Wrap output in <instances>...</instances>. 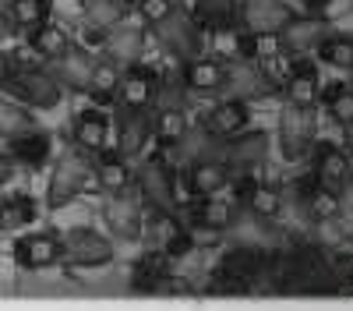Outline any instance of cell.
I'll list each match as a JSON object with an SVG mask.
<instances>
[{"instance_id": "obj_1", "label": "cell", "mask_w": 353, "mask_h": 311, "mask_svg": "<svg viewBox=\"0 0 353 311\" xmlns=\"http://www.w3.org/2000/svg\"><path fill=\"white\" fill-rule=\"evenodd\" d=\"M265 251L261 244H237L223 251V259L212 272V283H209V294H219V297H244L254 290V279L265 276Z\"/></svg>"}, {"instance_id": "obj_2", "label": "cell", "mask_w": 353, "mask_h": 311, "mask_svg": "<svg viewBox=\"0 0 353 311\" xmlns=\"http://www.w3.org/2000/svg\"><path fill=\"white\" fill-rule=\"evenodd\" d=\"M88 184H96L92 181V159H88V152H81L74 146V149H68L61 159H57L53 174H50V188H46L50 209H64V205L78 202Z\"/></svg>"}, {"instance_id": "obj_3", "label": "cell", "mask_w": 353, "mask_h": 311, "mask_svg": "<svg viewBox=\"0 0 353 311\" xmlns=\"http://www.w3.org/2000/svg\"><path fill=\"white\" fill-rule=\"evenodd\" d=\"M152 32H156V39H159V46L173 57V61H191V57H201V50H205V28L176 4L163 21H156L152 25Z\"/></svg>"}, {"instance_id": "obj_4", "label": "cell", "mask_w": 353, "mask_h": 311, "mask_svg": "<svg viewBox=\"0 0 353 311\" xmlns=\"http://www.w3.org/2000/svg\"><path fill=\"white\" fill-rule=\"evenodd\" d=\"M134 188L141 194L145 209L152 212H176L181 205V194H176V177H173V166L166 163V156H149L138 174H134Z\"/></svg>"}, {"instance_id": "obj_5", "label": "cell", "mask_w": 353, "mask_h": 311, "mask_svg": "<svg viewBox=\"0 0 353 311\" xmlns=\"http://www.w3.org/2000/svg\"><path fill=\"white\" fill-rule=\"evenodd\" d=\"M4 89L32 110H53L64 99V85L53 78V71H39V68H14Z\"/></svg>"}, {"instance_id": "obj_6", "label": "cell", "mask_w": 353, "mask_h": 311, "mask_svg": "<svg viewBox=\"0 0 353 311\" xmlns=\"http://www.w3.org/2000/svg\"><path fill=\"white\" fill-rule=\"evenodd\" d=\"M61 262L68 265H106L113 262V241L99 230H92V226H74V230H68L61 237Z\"/></svg>"}, {"instance_id": "obj_7", "label": "cell", "mask_w": 353, "mask_h": 311, "mask_svg": "<svg viewBox=\"0 0 353 311\" xmlns=\"http://www.w3.org/2000/svg\"><path fill=\"white\" fill-rule=\"evenodd\" d=\"M248 209L237 202V198L226 194H212V198H194V205L188 212V226H198V230H212V234H230L244 223Z\"/></svg>"}, {"instance_id": "obj_8", "label": "cell", "mask_w": 353, "mask_h": 311, "mask_svg": "<svg viewBox=\"0 0 353 311\" xmlns=\"http://www.w3.org/2000/svg\"><path fill=\"white\" fill-rule=\"evenodd\" d=\"M314 106L286 103L279 117V152L286 159H304L314 146Z\"/></svg>"}, {"instance_id": "obj_9", "label": "cell", "mask_w": 353, "mask_h": 311, "mask_svg": "<svg viewBox=\"0 0 353 311\" xmlns=\"http://www.w3.org/2000/svg\"><path fill=\"white\" fill-rule=\"evenodd\" d=\"M311 177H314L318 188H325L329 194L343 198L346 188H350V177H353V156L343 152L339 146H332V141H318Z\"/></svg>"}, {"instance_id": "obj_10", "label": "cell", "mask_w": 353, "mask_h": 311, "mask_svg": "<svg viewBox=\"0 0 353 311\" xmlns=\"http://www.w3.org/2000/svg\"><path fill=\"white\" fill-rule=\"evenodd\" d=\"M265 156H269V131H237V134H230L223 138V149H219V159L230 166V170H237V174H251L254 166L265 163Z\"/></svg>"}, {"instance_id": "obj_11", "label": "cell", "mask_w": 353, "mask_h": 311, "mask_svg": "<svg viewBox=\"0 0 353 311\" xmlns=\"http://www.w3.org/2000/svg\"><path fill=\"white\" fill-rule=\"evenodd\" d=\"M159 96V74L149 64H131L121 71V85H117V106L121 110H149Z\"/></svg>"}, {"instance_id": "obj_12", "label": "cell", "mask_w": 353, "mask_h": 311, "mask_svg": "<svg viewBox=\"0 0 353 311\" xmlns=\"http://www.w3.org/2000/svg\"><path fill=\"white\" fill-rule=\"evenodd\" d=\"M230 177H233V170L219 156L188 159V191H191V198H212V194L230 191Z\"/></svg>"}, {"instance_id": "obj_13", "label": "cell", "mask_w": 353, "mask_h": 311, "mask_svg": "<svg viewBox=\"0 0 353 311\" xmlns=\"http://www.w3.org/2000/svg\"><path fill=\"white\" fill-rule=\"evenodd\" d=\"M152 241H156V251H163L170 262L188 259V254L194 251L191 226L176 212H152Z\"/></svg>"}, {"instance_id": "obj_14", "label": "cell", "mask_w": 353, "mask_h": 311, "mask_svg": "<svg viewBox=\"0 0 353 311\" xmlns=\"http://www.w3.org/2000/svg\"><path fill=\"white\" fill-rule=\"evenodd\" d=\"M226 81V64L216 57H191L181 64V89L188 96H219Z\"/></svg>"}, {"instance_id": "obj_15", "label": "cell", "mask_w": 353, "mask_h": 311, "mask_svg": "<svg viewBox=\"0 0 353 311\" xmlns=\"http://www.w3.org/2000/svg\"><path fill=\"white\" fill-rule=\"evenodd\" d=\"M110 117L99 110V106H88V110H78L74 113V121H71V138H74V146L88 156H99L113 146V138H110Z\"/></svg>"}, {"instance_id": "obj_16", "label": "cell", "mask_w": 353, "mask_h": 311, "mask_svg": "<svg viewBox=\"0 0 353 311\" xmlns=\"http://www.w3.org/2000/svg\"><path fill=\"white\" fill-rule=\"evenodd\" d=\"M248 124H251V110H248V103H244V99H233V96L216 99L209 110H205V121H201L205 134L216 138V141H223V138H230V134L244 131Z\"/></svg>"}, {"instance_id": "obj_17", "label": "cell", "mask_w": 353, "mask_h": 311, "mask_svg": "<svg viewBox=\"0 0 353 311\" xmlns=\"http://www.w3.org/2000/svg\"><path fill=\"white\" fill-rule=\"evenodd\" d=\"M152 141V113L149 110H124L121 124L113 131V152L134 159L141 156V149Z\"/></svg>"}, {"instance_id": "obj_18", "label": "cell", "mask_w": 353, "mask_h": 311, "mask_svg": "<svg viewBox=\"0 0 353 311\" xmlns=\"http://www.w3.org/2000/svg\"><path fill=\"white\" fill-rule=\"evenodd\" d=\"M99 43H103V53H106L103 61H110L117 68H131V64L141 61V53H145V28L121 21V25H113Z\"/></svg>"}, {"instance_id": "obj_19", "label": "cell", "mask_w": 353, "mask_h": 311, "mask_svg": "<svg viewBox=\"0 0 353 311\" xmlns=\"http://www.w3.org/2000/svg\"><path fill=\"white\" fill-rule=\"evenodd\" d=\"M145 202H138V198H131L128 191L124 194H110V202L103 205V216L110 223V230L117 237L124 241H138L145 234Z\"/></svg>"}, {"instance_id": "obj_20", "label": "cell", "mask_w": 353, "mask_h": 311, "mask_svg": "<svg viewBox=\"0 0 353 311\" xmlns=\"http://www.w3.org/2000/svg\"><path fill=\"white\" fill-rule=\"evenodd\" d=\"M290 14L293 11L286 0H244V4H237V25L248 32H279Z\"/></svg>"}, {"instance_id": "obj_21", "label": "cell", "mask_w": 353, "mask_h": 311, "mask_svg": "<svg viewBox=\"0 0 353 311\" xmlns=\"http://www.w3.org/2000/svg\"><path fill=\"white\" fill-rule=\"evenodd\" d=\"M276 89L269 81H265V74L258 71L254 61H233L226 64V81H223V96H233V99H265V96H272Z\"/></svg>"}, {"instance_id": "obj_22", "label": "cell", "mask_w": 353, "mask_h": 311, "mask_svg": "<svg viewBox=\"0 0 353 311\" xmlns=\"http://www.w3.org/2000/svg\"><path fill=\"white\" fill-rule=\"evenodd\" d=\"M329 36V21L321 14H290V21L279 28V39H283V50L286 53H314L318 43Z\"/></svg>"}, {"instance_id": "obj_23", "label": "cell", "mask_w": 353, "mask_h": 311, "mask_svg": "<svg viewBox=\"0 0 353 311\" xmlns=\"http://www.w3.org/2000/svg\"><path fill=\"white\" fill-rule=\"evenodd\" d=\"M14 262L28 272H39L61 262V237L53 234H25L14 241Z\"/></svg>"}, {"instance_id": "obj_24", "label": "cell", "mask_w": 353, "mask_h": 311, "mask_svg": "<svg viewBox=\"0 0 353 311\" xmlns=\"http://www.w3.org/2000/svg\"><path fill=\"white\" fill-rule=\"evenodd\" d=\"M8 156H11L14 163L28 166V170H39V166H46L50 156H53V138L32 124V128H25V131H18V134L8 138Z\"/></svg>"}, {"instance_id": "obj_25", "label": "cell", "mask_w": 353, "mask_h": 311, "mask_svg": "<svg viewBox=\"0 0 353 311\" xmlns=\"http://www.w3.org/2000/svg\"><path fill=\"white\" fill-rule=\"evenodd\" d=\"M286 92V103H301V106H314L318 96H321V78H318V68L311 64L307 53H297V61H293V71L283 85Z\"/></svg>"}, {"instance_id": "obj_26", "label": "cell", "mask_w": 353, "mask_h": 311, "mask_svg": "<svg viewBox=\"0 0 353 311\" xmlns=\"http://www.w3.org/2000/svg\"><path fill=\"white\" fill-rule=\"evenodd\" d=\"M92 181L106 191V194H124V191H131V184H134V170H131V163L124 159V156H117V152H99L96 156V163H92Z\"/></svg>"}, {"instance_id": "obj_27", "label": "cell", "mask_w": 353, "mask_h": 311, "mask_svg": "<svg viewBox=\"0 0 353 311\" xmlns=\"http://www.w3.org/2000/svg\"><path fill=\"white\" fill-rule=\"evenodd\" d=\"M152 138L163 149H181L188 141V113L181 103H159L152 113Z\"/></svg>"}, {"instance_id": "obj_28", "label": "cell", "mask_w": 353, "mask_h": 311, "mask_svg": "<svg viewBox=\"0 0 353 311\" xmlns=\"http://www.w3.org/2000/svg\"><path fill=\"white\" fill-rule=\"evenodd\" d=\"M205 32H219V28L237 25V0H176Z\"/></svg>"}, {"instance_id": "obj_29", "label": "cell", "mask_w": 353, "mask_h": 311, "mask_svg": "<svg viewBox=\"0 0 353 311\" xmlns=\"http://www.w3.org/2000/svg\"><path fill=\"white\" fill-rule=\"evenodd\" d=\"M85 4V36L88 39H103L113 25L124 21V4H117V0H81Z\"/></svg>"}, {"instance_id": "obj_30", "label": "cell", "mask_w": 353, "mask_h": 311, "mask_svg": "<svg viewBox=\"0 0 353 311\" xmlns=\"http://www.w3.org/2000/svg\"><path fill=\"white\" fill-rule=\"evenodd\" d=\"M28 43H32V50L43 57V61H61V57L74 46L71 43V36H68V28L64 25H53L50 18L43 21V25H36L32 32H28Z\"/></svg>"}, {"instance_id": "obj_31", "label": "cell", "mask_w": 353, "mask_h": 311, "mask_svg": "<svg viewBox=\"0 0 353 311\" xmlns=\"http://www.w3.org/2000/svg\"><path fill=\"white\" fill-rule=\"evenodd\" d=\"M166 272H170V259L163 251L152 248L149 254H141V259L134 262V269H131V290L134 294H156Z\"/></svg>"}, {"instance_id": "obj_32", "label": "cell", "mask_w": 353, "mask_h": 311, "mask_svg": "<svg viewBox=\"0 0 353 311\" xmlns=\"http://www.w3.org/2000/svg\"><path fill=\"white\" fill-rule=\"evenodd\" d=\"M121 71H124V68H117V64H110V61L92 64V71H88V81H85V92L92 96L99 106L117 103V85H121Z\"/></svg>"}, {"instance_id": "obj_33", "label": "cell", "mask_w": 353, "mask_h": 311, "mask_svg": "<svg viewBox=\"0 0 353 311\" xmlns=\"http://www.w3.org/2000/svg\"><path fill=\"white\" fill-rule=\"evenodd\" d=\"M88 71H92V61L81 53V50H68L61 61H53V78L64 85V89H74V92H85V81H88Z\"/></svg>"}, {"instance_id": "obj_34", "label": "cell", "mask_w": 353, "mask_h": 311, "mask_svg": "<svg viewBox=\"0 0 353 311\" xmlns=\"http://www.w3.org/2000/svg\"><path fill=\"white\" fill-rule=\"evenodd\" d=\"M36 219V202L28 194H8L0 198V230H21Z\"/></svg>"}, {"instance_id": "obj_35", "label": "cell", "mask_w": 353, "mask_h": 311, "mask_svg": "<svg viewBox=\"0 0 353 311\" xmlns=\"http://www.w3.org/2000/svg\"><path fill=\"white\" fill-rule=\"evenodd\" d=\"M53 4L50 0H11L8 4V18L14 28H25V32H32L36 25H43L50 18Z\"/></svg>"}, {"instance_id": "obj_36", "label": "cell", "mask_w": 353, "mask_h": 311, "mask_svg": "<svg viewBox=\"0 0 353 311\" xmlns=\"http://www.w3.org/2000/svg\"><path fill=\"white\" fill-rule=\"evenodd\" d=\"M318 57H321V64H329V68H336V71H353V39L350 36H325L318 43V50H314Z\"/></svg>"}, {"instance_id": "obj_37", "label": "cell", "mask_w": 353, "mask_h": 311, "mask_svg": "<svg viewBox=\"0 0 353 311\" xmlns=\"http://www.w3.org/2000/svg\"><path fill=\"white\" fill-rule=\"evenodd\" d=\"M325 110H329V117L339 124V128H350L353 131V85H332V89H325Z\"/></svg>"}, {"instance_id": "obj_38", "label": "cell", "mask_w": 353, "mask_h": 311, "mask_svg": "<svg viewBox=\"0 0 353 311\" xmlns=\"http://www.w3.org/2000/svg\"><path fill=\"white\" fill-rule=\"evenodd\" d=\"M36 121H32V113L25 110V103H11V99H0V138H11V134H18V131H25V128H32Z\"/></svg>"}, {"instance_id": "obj_39", "label": "cell", "mask_w": 353, "mask_h": 311, "mask_svg": "<svg viewBox=\"0 0 353 311\" xmlns=\"http://www.w3.org/2000/svg\"><path fill=\"white\" fill-rule=\"evenodd\" d=\"M134 8H138L141 21H145V25L152 28L156 21H163V18H166V14H170L173 8H176V0H138Z\"/></svg>"}, {"instance_id": "obj_40", "label": "cell", "mask_w": 353, "mask_h": 311, "mask_svg": "<svg viewBox=\"0 0 353 311\" xmlns=\"http://www.w3.org/2000/svg\"><path fill=\"white\" fill-rule=\"evenodd\" d=\"M329 226L336 230L339 241H346V244L353 248V209H339V212L329 219Z\"/></svg>"}, {"instance_id": "obj_41", "label": "cell", "mask_w": 353, "mask_h": 311, "mask_svg": "<svg viewBox=\"0 0 353 311\" xmlns=\"http://www.w3.org/2000/svg\"><path fill=\"white\" fill-rule=\"evenodd\" d=\"M14 57L11 53H4V50H0V89H4V85L11 81V74H14Z\"/></svg>"}, {"instance_id": "obj_42", "label": "cell", "mask_w": 353, "mask_h": 311, "mask_svg": "<svg viewBox=\"0 0 353 311\" xmlns=\"http://www.w3.org/2000/svg\"><path fill=\"white\" fill-rule=\"evenodd\" d=\"M14 177V159L8 152H0V184H8Z\"/></svg>"}, {"instance_id": "obj_43", "label": "cell", "mask_w": 353, "mask_h": 311, "mask_svg": "<svg viewBox=\"0 0 353 311\" xmlns=\"http://www.w3.org/2000/svg\"><path fill=\"white\" fill-rule=\"evenodd\" d=\"M11 32H14V25H11V18H8V8L0 4V43H4Z\"/></svg>"}, {"instance_id": "obj_44", "label": "cell", "mask_w": 353, "mask_h": 311, "mask_svg": "<svg viewBox=\"0 0 353 311\" xmlns=\"http://www.w3.org/2000/svg\"><path fill=\"white\" fill-rule=\"evenodd\" d=\"M117 4H124V8H134V4H138V0H117Z\"/></svg>"}, {"instance_id": "obj_45", "label": "cell", "mask_w": 353, "mask_h": 311, "mask_svg": "<svg viewBox=\"0 0 353 311\" xmlns=\"http://www.w3.org/2000/svg\"><path fill=\"white\" fill-rule=\"evenodd\" d=\"M346 194H353V177H350V188H346Z\"/></svg>"}, {"instance_id": "obj_46", "label": "cell", "mask_w": 353, "mask_h": 311, "mask_svg": "<svg viewBox=\"0 0 353 311\" xmlns=\"http://www.w3.org/2000/svg\"><path fill=\"white\" fill-rule=\"evenodd\" d=\"M350 156H353V152H350Z\"/></svg>"}]
</instances>
